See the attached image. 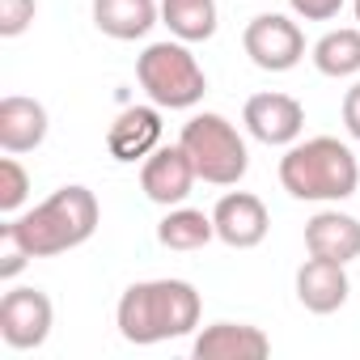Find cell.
<instances>
[{
    "instance_id": "5bb4252c",
    "label": "cell",
    "mask_w": 360,
    "mask_h": 360,
    "mask_svg": "<svg viewBox=\"0 0 360 360\" xmlns=\"http://www.w3.org/2000/svg\"><path fill=\"white\" fill-rule=\"evenodd\" d=\"M43 140H47V106L34 98L9 94L0 102V148L22 157V153H34Z\"/></svg>"
},
{
    "instance_id": "6da1fadb",
    "label": "cell",
    "mask_w": 360,
    "mask_h": 360,
    "mask_svg": "<svg viewBox=\"0 0 360 360\" xmlns=\"http://www.w3.org/2000/svg\"><path fill=\"white\" fill-rule=\"evenodd\" d=\"M204 301L187 280H140L119 297L115 322L119 335L136 347H153L165 339H183L200 326Z\"/></svg>"
},
{
    "instance_id": "8fae6325",
    "label": "cell",
    "mask_w": 360,
    "mask_h": 360,
    "mask_svg": "<svg viewBox=\"0 0 360 360\" xmlns=\"http://www.w3.org/2000/svg\"><path fill=\"white\" fill-rule=\"evenodd\" d=\"M195 360H263L271 356V339L250 322H212L191 343Z\"/></svg>"
},
{
    "instance_id": "cb8c5ba5",
    "label": "cell",
    "mask_w": 360,
    "mask_h": 360,
    "mask_svg": "<svg viewBox=\"0 0 360 360\" xmlns=\"http://www.w3.org/2000/svg\"><path fill=\"white\" fill-rule=\"evenodd\" d=\"M343 127L352 140H360V81L343 94Z\"/></svg>"
},
{
    "instance_id": "5b68a950",
    "label": "cell",
    "mask_w": 360,
    "mask_h": 360,
    "mask_svg": "<svg viewBox=\"0 0 360 360\" xmlns=\"http://www.w3.org/2000/svg\"><path fill=\"white\" fill-rule=\"evenodd\" d=\"M178 144H183L187 157L195 161V174L204 178V183H212V187H238L246 178V169H250V153H246L242 131L217 110L191 115L183 123Z\"/></svg>"
},
{
    "instance_id": "7c38bea8",
    "label": "cell",
    "mask_w": 360,
    "mask_h": 360,
    "mask_svg": "<svg viewBox=\"0 0 360 360\" xmlns=\"http://www.w3.org/2000/svg\"><path fill=\"white\" fill-rule=\"evenodd\" d=\"M347 292H352V284H347V263L309 255V259L297 267V301H301L309 314H335V309L347 301Z\"/></svg>"
},
{
    "instance_id": "7402d4cb",
    "label": "cell",
    "mask_w": 360,
    "mask_h": 360,
    "mask_svg": "<svg viewBox=\"0 0 360 360\" xmlns=\"http://www.w3.org/2000/svg\"><path fill=\"white\" fill-rule=\"evenodd\" d=\"M292 13L305 18V22H330L339 9H343V0H288Z\"/></svg>"
},
{
    "instance_id": "52a82bcc",
    "label": "cell",
    "mask_w": 360,
    "mask_h": 360,
    "mask_svg": "<svg viewBox=\"0 0 360 360\" xmlns=\"http://www.w3.org/2000/svg\"><path fill=\"white\" fill-rule=\"evenodd\" d=\"M56 322L51 297L43 288H9L0 297V339L13 352H34L47 343Z\"/></svg>"
},
{
    "instance_id": "2e32d148",
    "label": "cell",
    "mask_w": 360,
    "mask_h": 360,
    "mask_svg": "<svg viewBox=\"0 0 360 360\" xmlns=\"http://www.w3.org/2000/svg\"><path fill=\"white\" fill-rule=\"evenodd\" d=\"M157 18H161L157 0H94V26L119 43L144 39L157 26Z\"/></svg>"
},
{
    "instance_id": "3957f363",
    "label": "cell",
    "mask_w": 360,
    "mask_h": 360,
    "mask_svg": "<svg viewBox=\"0 0 360 360\" xmlns=\"http://www.w3.org/2000/svg\"><path fill=\"white\" fill-rule=\"evenodd\" d=\"M280 187L305 204H339V200L356 195V187H360L356 153L347 144H339L335 136L297 140L280 157Z\"/></svg>"
},
{
    "instance_id": "9a60e30c",
    "label": "cell",
    "mask_w": 360,
    "mask_h": 360,
    "mask_svg": "<svg viewBox=\"0 0 360 360\" xmlns=\"http://www.w3.org/2000/svg\"><path fill=\"white\" fill-rule=\"evenodd\" d=\"M305 250L318 259H335V263H352L360 259V221L347 212H318L305 221Z\"/></svg>"
},
{
    "instance_id": "277c9868",
    "label": "cell",
    "mask_w": 360,
    "mask_h": 360,
    "mask_svg": "<svg viewBox=\"0 0 360 360\" xmlns=\"http://www.w3.org/2000/svg\"><path fill=\"white\" fill-rule=\"evenodd\" d=\"M136 81L153 98V106H165V110H191L208 94V77L183 39L148 43L136 60Z\"/></svg>"
},
{
    "instance_id": "d6986e66",
    "label": "cell",
    "mask_w": 360,
    "mask_h": 360,
    "mask_svg": "<svg viewBox=\"0 0 360 360\" xmlns=\"http://www.w3.org/2000/svg\"><path fill=\"white\" fill-rule=\"evenodd\" d=\"M314 68H318L322 77H335V81L356 77V72H360V26H356V30L343 26V30L322 34V39L314 43Z\"/></svg>"
},
{
    "instance_id": "7a4b0ae2",
    "label": "cell",
    "mask_w": 360,
    "mask_h": 360,
    "mask_svg": "<svg viewBox=\"0 0 360 360\" xmlns=\"http://www.w3.org/2000/svg\"><path fill=\"white\" fill-rule=\"evenodd\" d=\"M94 229H98V195L81 183L60 187L51 200H43L30 212L0 225V233L13 238L30 259H51V255L77 250L94 238Z\"/></svg>"
},
{
    "instance_id": "44dd1931",
    "label": "cell",
    "mask_w": 360,
    "mask_h": 360,
    "mask_svg": "<svg viewBox=\"0 0 360 360\" xmlns=\"http://www.w3.org/2000/svg\"><path fill=\"white\" fill-rule=\"evenodd\" d=\"M39 0H0V39H18L30 30Z\"/></svg>"
},
{
    "instance_id": "ac0fdd59",
    "label": "cell",
    "mask_w": 360,
    "mask_h": 360,
    "mask_svg": "<svg viewBox=\"0 0 360 360\" xmlns=\"http://www.w3.org/2000/svg\"><path fill=\"white\" fill-rule=\"evenodd\" d=\"M217 238V225H212V217H204L200 208H169L165 217H161V225H157V242L165 246V250H200V246H208Z\"/></svg>"
},
{
    "instance_id": "8992f818",
    "label": "cell",
    "mask_w": 360,
    "mask_h": 360,
    "mask_svg": "<svg viewBox=\"0 0 360 360\" xmlns=\"http://www.w3.org/2000/svg\"><path fill=\"white\" fill-rule=\"evenodd\" d=\"M242 47L250 56L255 68L263 72H288L305 60V34L292 18L284 13H259L246 22V34H242Z\"/></svg>"
},
{
    "instance_id": "4fadbf2b",
    "label": "cell",
    "mask_w": 360,
    "mask_h": 360,
    "mask_svg": "<svg viewBox=\"0 0 360 360\" xmlns=\"http://www.w3.org/2000/svg\"><path fill=\"white\" fill-rule=\"evenodd\" d=\"M157 144H161V110L157 106H127L106 131V148L115 161H144Z\"/></svg>"
},
{
    "instance_id": "e0dca14e",
    "label": "cell",
    "mask_w": 360,
    "mask_h": 360,
    "mask_svg": "<svg viewBox=\"0 0 360 360\" xmlns=\"http://www.w3.org/2000/svg\"><path fill=\"white\" fill-rule=\"evenodd\" d=\"M217 0H161V26L183 43H208L217 34Z\"/></svg>"
},
{
    "instance_id": "ffe728a7",
    "label": "cell",
    "mask_w": 360,
    "mask_h": 360,
    "mask_svg": "<svg viewBox=\"0 0 360 360\" xmlns=\"http://www.w3.org/2000/svg\"><path fill=\"white\" fill-rule=\"evenodd\" d=\"M26 195H30V174H26V165L13 153L0 157V212L13 217L26 204Z\"/></svg>"
},
{
    "instance_id": "ba28073f",
    "label": "cell",
    "mask_w": 360,
    "mask_h": 360,
    "mask_svg": "<svg viewBox=\"0 0 360 360\" xmlns=\"http://www.w3.org/2000/svg\"><path fill=\"white\" fill-rule=\"evenodd\" d=\"M195 183H200V174L183 144H157L140 165V191L161 208H178Z\"/></svg>"
},
{
    "instance_id": "30bf717a",
    "label": "cell",
    "mask_w": 360,
    "mask_h": 360,
    "mask_svg": "<svg viewBox=\"0 0 360 360\" xmlns=\"http://www.w3.org/2000/svg\"><path fill=\"white\" fill-rule=\"evenodd\" d=\"M212 225H217V238L233 250H250L267 238L271 229V217H267V204L250 191H229L217 200L212 208Z\"/></svg>"
},
{
    "instance_id": "9c48e42d",
    "label": "cell",
    "mask_w": 360,
    "mask_h": 360,
    "mask_svg": "<svg viewBox=\"0 0 360 360\" xmlns=\"http://www.w3.org/2000/svg\"><path fill=\"white\" fill-rule=\"evenodd\" d=\"M242 123L246 131L259 140V144H271V148H288L301 140L305 131V106L292 98V94H255L246 98V110H242Z\"/></svg>"
},
{
    "instance_id": "d4e9b609",
    "label": "cell",
    "mask_w": 360,
    "mask_h": 360,
    "mask_svg": "<svg viewBox=\"0 0 360 360\" xmlns=\"http://www.w3.org/2000/svg\"><path fill=\"white\" fill-rule=\"evenodd\" d=\"M352 13H356V22H360V0H352Z\"/></svg>"
},
{
    "instance_id": "603a6c76",
    "label": "cell",
    "mask_w": 360,
    "mask_h": 360,
    "mask_svg": "<svg viewBox=\"0 0 360 360\" xmlns=\"http://www.w3.org/2000/svg\"><path fill=\"white\" fill-rule=\"evenodd\" d=\"M0 238H5V233H0ZM26 263H30V255H26L13 238H5V255H0V280H13Z\"/></svg>"
}]
</instances>
